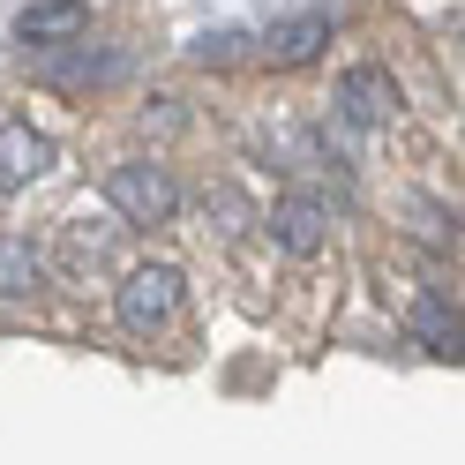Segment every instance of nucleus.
Returning a JSON list of instances; mask_svg holds the SVG:
<instances>
[{
  "instance_id": "1",
  "label": "nucleus",
  "mask_w": 465,
  "mask_h": 465,
  "mask_svg": "<svg viewBox=\"0 0 465 465\" xmlns=\"http://www.w3.org/2000/svg\"><path fill=\"white\" fill-rule=\"evenodd\" d=\"M181 293H188V278L173 271V263H135V271H121L113 315H121L128 338H151V331H165L173 315H181Z\"/></svg>"
},
{
  "instance_id": "2",
  "label": "nucleus",
  "mask_w": 465,
  "mask_h": 465,
  "mask_svg": "<svg viewBox=\"0 0 465 465\" xmlns=\"http://www.w3.org/2000/svg\"><path fill=\"white\" fill-rule=\"evenodd\" d=\"M105 203H113V218L121 225H165V218H181V188H173V173L151 165V158H121L105 173Z\"/></svg>"
},
{
  "instance_id": "3",
  "label": "nucleus",
  "mask_w": 465,
  "mask_h": 465,
  "mask_svg": "<svg viewBox=\"0 0 465 465\" xmlns=\"http://www.w3.org/2000/svg\"><path fill=\"white\" fill-rule=\"evenodd\" d=\"M338 113L353 128H391L398 121V83L391 68H345L338 75Z\"/></svg>"
},
{
  "instance_id": "4",
  "label": "nucleus",
  "mask_w": 465,
  "mask_h": 465,
  "mask_svg": "<svg viewBox=\"0 0 465 465\" xmlns=\"http://www.w3.org/2000/svg\"><path fill=\"white\" fill-rule=\"evenodd\" d=\"M271 232H278V248L285 255H315V248H323L331 241V211H323V203H315V195H278L271 203Z\"/></svg>"
},
{
  "instance_id": "5",
  "label": "nucleus",
  "mask_w": 465,
  "mask_h": 465,
  "mask_svg": "<svg viewBox=\"0 0 465 465\" xmlns=\"http://www.w3.org/2000/svg\"><path fill=\"white\" fill-rule=\"evenodd\" d=\"M45 165H53V135H38L31 121H8V128H0V195L31 188Z\"/></svg>"
},
{
  "instance_id": "6",
  "label": "nucleus",
  "mask_w": 465,
  "mask_h": 465,
  "mask_svg": "<svg viewBox=\"0 0 465 465\" xmlns=\"http://www.w3.org/2000/svg\"><path fill=\"white\" fill-rule=\"evenodd\" d=\"M83 31H91V8H83V0H31V8L15 15L23 45H75Z\"/></svg>"
},
{
  "instance_id": "7",
  "label": "nucleus",
  "mask_w": 465,
  "mask_h": 465,
  "mask_svg": "<svg viewBox=\"0 0 465 465\" xmlns=\"http://www.w3.org/2000/svg\"><path fill=\"white\" fill-rule=\"evenodd\" d=\"M45 285V248L23 232H0V301H31Z\"/></svg>"
},
{
  "instance_id": "8",
  "label": "nucleus",
  "mask_w": 465,
  "mask_h": 465,
  "mask_svg": "<svg viewBox=\"0 0 465 465\" xmlns=\"http://www.w3.org/2000/svg\"><path fill=\"white\" fill-rule=\"evenodd\" d=\"M405 323H413L420 353H435V361H458V301H450V293H420Z\"/></svg>"
},
{
  "instance_id": "9",
  "label": "nucleus",
  "mask_w": 465,
  "mask_h": 465,
  "mask_svg": "<svg viewBox=\"0 0 465 465\" xmlns=\"http://www.w3.org/2000/svg\"><path fill=\"white\" fill-rule=\"evenodd\" d=\"M323 45H331V15H293V23H278V31H271L263 53H271V68H308Z\"/></svg>"
},
{
  "instance_id": "10",
  "label": "nucleus",
  "mask_w": 465,
  "mask_h": 465,
  "mask_svg": "<svg viewBox=\"0 0 465 465\" xmlns=\"http://www.w3.org/2000/svg\"><path fill=\"white\" fill-rule=\"evenodd\" d=\"M113 248H121V218H75L68 225V241H61V255H68V271L83 278V271H98V263H113Z\"/></svg>"
},
{
  "instance_id": "11",
  "label": "nucleus",
  "mask_w": 465,
  "mask_h": 465,
  "mask_svg": "<svg viewBox=\"0 0 465 465\" xmlns=\"http://www.w3.org/2000/svg\"><path fill=\"white\" fill-rule=\"evenodd\" d=\"M121 75V53H75V61H53L45 83H113Z\"/></svg>"
}]
</instances>
